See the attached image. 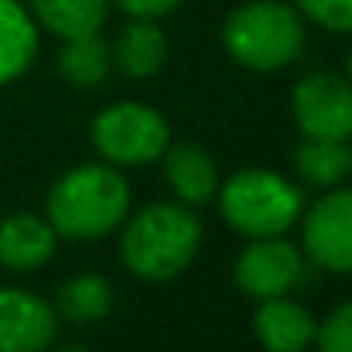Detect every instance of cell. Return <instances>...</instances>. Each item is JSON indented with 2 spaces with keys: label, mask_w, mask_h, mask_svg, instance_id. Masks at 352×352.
Returning <instances> with one entry per match:
<instances>
[{
  "label": "cell",
  "mask_w": 352,
  "mask_h": 352,
  "mask_svg": "<svg viewBox=\"0 0 352 352\" xmlns=\"http://www.w3.org/2000/svg\"><path fill=\"white\" fill-rule=\"evenodd\" d=\"M113 308V287L100 274H79L62 284L58 291V315L72 325H93L107 318Z\"/></svg>",
  "instance_id": "obj_18"
},
{
  "label": "cell",
  "mask_w": 352,
  "mask_h": 352,
  "mask_svg": "<svg viewBox=\"0 0 352 352\" xmlns=\"http://www.w3.org/2000/svg\"><path fill=\"white\" fill-rule=\"evenodd\" d=\"M34 17L62 41L100 34L110 0H31Z\"/></svg>",
  "instance_id": "obj_15"
},
{
  "label": "cell",
  "mask_w": 352,
  "mask_h": 352,
  "mask_svg": "<svg viewBox=\"0 0 352 352\" xmlns=\"http://www.w3.org/2000/svg\"><path fill=\"white\" fill-rule=\"evenodd\" d=\"M301 277H305L301 250L280 236L253 239L236 260V284L246 298L256 301L287 294L294 284H301Z\"/></svg>",
  "instance_id": "obj_8"
},
{
  "label": "cell",
  "mask_w": 352,
  "mask_h": 352,
  "mask_svg": "<svg viewBox=\"0 0 352 352\" xmlns=\"http://www.w3.org/2000/svg\"><path fill=\"white\" fill-rule=\"evenodd\" d=\"M178 3H182V0H117L120 10H126L130 17H147V21L171 14Z\"/></svg>",
  "instance_id": "obj_21"
},
{
  "label": "cell",
  "mask_w": 352,
  "mask_h": 352,
  "mask_svg": "<svg viewBox=\"0 0 352 352\" xmlns=\"http://www.w3.org/2000/svg\"><path fill=\"white\" fill-rule=\"evenodd\" d=\"M253 332L267 352H305L308 346H315L318 322L305 305L280 294V298L260 301L253 315Z\"/></svg>",
  "instance_id": "obj_10"
},
{
  "label": "cell",
  "mask_w": 352,
  "mask_h": 352,
  "mask_svg": "<svg viewBox=\"0 0 352 352\" xmlns=\"http://www.w3.org/2000/svg\"><path fill=\"white\" fill-rule=\"evenodd\" d=\"M223 45L239 65L253 72H277L301 58L305 24L301 14L280 0H250L226 17Z\"/></svg>",
  "instance_id": "obj_3"
},
{
  "label": "cell",
  "mask_w": 352,
  "mask_h": 352,
  "mask_svg": "<svg viewBox=\"0 0 352 352\" xmlns=\"http://www.w3.org/2000/svg\"><path fill=\"white\" fill-rule=\"evenodd\" d=\"M110 65H113V52H110V45L100 34L72 38L58 52V72L76 89H93V86L107 82Z\"/></svg>",
  "instance_id": "obj_17"
},
{
  "label": "cell",
  "mask_w": 352,
  "mask_h": 352,
  "mask_svg": "<svg viewBox=\"0 0 352 352\" xmlns=\"http://www.w3.org/2000/svg\"><path fill=\"white\" fill-rule=\"evenodd\" d=\"M349 82H352V55H349Z\"/></svg>",
  "instance_id": "obj_23"
},
{
  "label": "cell",
  "mask_w": 352,
  "mask_h": 352,
  "mask_svg": "<svg viewBox=\"0 0 352 352\" xmlns=\"http://www.w3.org/2000/svg\"><path fill=\"white\" fill-rule=\"evenodd\" d=\"M38 55V28L17 0H0V86L21 79Z\"/></svg>",
  "instance_id": "obj_13"
},
{
  "label": "cell",
  "mask_w": 352,
  "mask_h": 352,
  "mask_svg": "<svg viewBox=\"0 0 352 352\" xmlns=\"http://www.w3.org/2000/svg\"><path fill=\"white\" fill-rule=\"evenodd\" d=\"M202 246V223L185 202H154L140 209L120 236V256L140 280L178 277Z\"/></svg>",
  "instance_id": "obj_1"
},
{
  "label": "cell",
  "mask_w": 352,
  "mask_h": 352,
  "mask_svg": "<svg viewBox=\"0 0 352 352\" xmlns=\"http://www.w3.org/2000/svg\"><path fill=\"white\" fill-rule=\"evenodd\" d=\"M164 58H168V38L147 17H133L120 31L117 45H113V62L130 79H151V76H157L161 65H164Z\"/></svg>",
  "instance_id": "obj_14"
},
{
  "label": "cell",
  "mask_w": 352,
  "mask_h": 352,
  "mask_svg": "<svg viewBox=\"0 0 352 352\" xmlns=\"http://www.w3.org/2000/svg\"><path fill=\"white\" fill-rule=\"evenodd\" d=\"M130 185L117 168L79 164L65 171L48 192V223L55 236L100 239L126 219Z\"/></svg>",
  "instance_id": "obj_2"
},
{
  "label": "cell",
  "mask_w": 352,
  "mask_h": 352,
  "mask_svg": "<svg viewBox=\"0 0 352 352\" xmlns=\"http://www.w3.org/2000/svg\"><path fill=\"white\" fill-rule=\"evenodd\" d=\"M168 140V120L140 103H117L93 120V144L113 164L144 168L164 154Z\"/></svg>",
  "instance_id": "obj_5"
},
{
  "label": "cell",
  "mask_w": 352,
  "mask_h": 352,
  "mask_svg": "<svg viewBox=\"0 0 352 352\" xmlns=\"http://www.w3.org/2000/svg\"><path fill=\"white\" fill-rule=\"evenodd\" d=\"M58 352H89V349H82V346H65V349H58Z\"/></svg>",
  "instance_id": "obj_22"
},
{
  "label": "cell",
  "mask_w": 352,
  "mask_h": 352,
  "mask_svg": "<svg viewBox=\"0 0 352 352\" xmlns=\"http://www.w3.org/2000/svg\"><path fill=\"white\" fill-rule=\"evenodd\" d=\"M294 168L298 175L315 185V188H336L352 171V151L346 140H322V137H305L294 151Z\"/></svg>",
  "instance_id": "obj_16"
},
{
  "label": "cell",
  "mask_w": 352,
  "mask_h": 352,
  "mask_svg": "<svg viewBox=\"0 0 352 352\" xmlns=\"http://www.w3.org/2000/svg\"><path fill=\"white\" fill-rule=\"evenodd\" d=\"M164 178L171 185V192L178 195V202L185 206H202L216 195L219 188V171L209 157L206 147L199 144H175L164 147Z\"/></svg>",
  "instance_id": "obj_12"
},
{
  "label": "cell",
  "mask_w": 352,
  "mask_h": 352,
  "mask_svg": "<svg viewBox=\"0 0 352 352\" xmlns=\"http://www.w3.org/2000/svg\"><path fill=\"white\" fill-rule=\"evenodd\" d=\"M52 253H55L52 223L28 216V212L7 216L0 223V267L28 274V270H38L41 263H48Z\"/></svg>",
  "instance_id": "obj_11"
},
{
  "label": "cell",
  "mask_w": 352,
  "mask_h": 352,
  "mask_svg": "<svg viewBox=\"0 0 352 352\" xmlns=\"http://www.w3.org/2000/svg\"><path fill=\"white\" fill-rule=\"evenodd\" d=\"M318 352H352V301L339 305L318 329Z\"/></svg>",
  "instance_id": "obj_20"
},
{
  "label": "cell",
  "mask_w": 352,
  "mask_h": 352,
  "mask_svg": "<svg viewBox=\"0 0 352 352\" xmlns=\"http://www.w3.org/2000/svg\"><path fill=\"white\" fill-rule=\"evenodd\" d=\"M223 219L250 239L284 236L301 219V192L277 171L250 168L233 175L219 192Z\"/></svg>",
  "instance_id": "obj_4"
},
{
  "label": "cell",
  "mask_w": 352,
  "mask_h": 352,
  "mask_svg": "<svg viewBox=\"0 0 352 352\" xmlns=\"http://www.w3.org/2000/svg\"><path fill=\"white\" fill-rule=\"evenodd\" d=\"M305 17L329 31H352V0H294Z\"/></svg>",
  "instance_id": "obj_19"
},
{
  "label": "cell",
  "mask_w": 352,
  "mask_h": 352,
  "mask_svg": "<svg viewBox=\"0 0 352 352\" xmlns=\"http://www.w3.org/2000/svg\"><path fill=\"white\" fill-rule=\"evenodd\" d=\"M58 332L55 308L21 287H0V352H45Z\"/></svg>",
  "instance_id": "obj_9"
},
{
  "label": "cell",
  "mask_w": 352,
  "mask_h": 352,
  "mask_svg": "<svg viewBox=\"0 0 352 352\" xmlns=\"http://www.w3.org/2000/svg\"><path fill=\"white\" fill-rule=\"evenodd\" d=\"M291 113L305 137L349 140L352 82L336 72H308L291 93Z\"/></svg>",
  "instance_id": "obj_6"
},
{
  "label": "cell",
  "mask_w": 352,
  "mask_h": 352,
  "mask_svg": "<svg viewBox=\"0 0 352 352\" xmlns=\"http://www.w3.org/2000/svg\"><path fill=\"white\" fill-rule=\"evenodd\" d=\"M305 253L329 274H352V188L329 192L305 212Z\"/></svg>",
  "instance_id": "obj_7"
}]
</instances>
